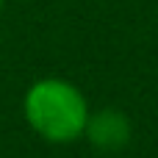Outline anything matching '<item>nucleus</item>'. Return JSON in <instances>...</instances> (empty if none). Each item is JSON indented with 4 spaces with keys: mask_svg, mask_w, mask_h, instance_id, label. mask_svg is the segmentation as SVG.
I'll list each match as a JSON object with an SVG mask.
<instances>
[{
    "mask_svg": "<svg viewBox=\"0 0 158 158\" xmlns=\"http://www.w3.org/2000/svg\"><path fill=\"white\" fill-rule=\"evenodd\" d=\"M25 119L50 144H69L83 136L89 122V103L78 86L61 78L36 81L22 100Z\"/></svg>",
    "mask_w": 158,
    "mask_h": 158,
    "instance_id": "obj_1",
    "label": "nucleus"
},
{
    "mask_svg": "<svg viewBox=\"0 0 158 158\" xmlns=\"http://www.w3.org/2000/svg\"><path fill=\"white\" fill-rule=\"evenodd\" d=\"M83 136L97 147V150H122L131 139V122L122 111H114V108H106V111H97V114H89V122H86V131Z\"/></svg>",
    "mask_w": 158,
    "mask_h": 158,
    "instance_id": "obj_2",
    "label": "nucleus"
},
{
    "mask_svg": "<svg viewBox=\"0 0 158 158\" xmlns=\"http://www.w3.org/2000/svg\"><path fill=\"white\" fill-rule=\"evenodd\" d=\"M3 3H6V0H0V8H3Z\"/></svg>",
    "mask_w": 158,
    "mask_h": 158,
    "instance_id": "obj_3",
    "label": "nucleus"
}]
</instances>
